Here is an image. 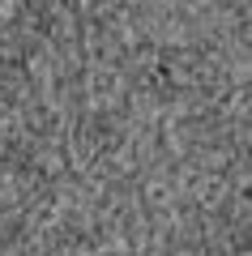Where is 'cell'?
Instances as JSON below:
<instances>
[{
	"label": "cell",
	"instance_id": "cell-1",
	"mask_svg": "<svg viewBox=\"0 0 252 256\" xmlns=\"http://www.w3.org/2000/svg\"><path fill=\"white\" fill-rule=\"evenodd\" d=\"M248 86L252 0H0V256H226Z\"/></svg>",
	"mask_w": 252,
	"mask_h": 256
}]
</instances>
